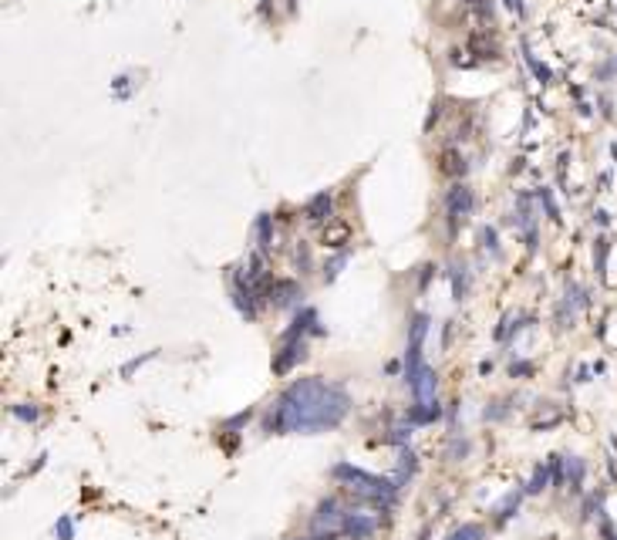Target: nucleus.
I'll use <instances>...</instances> for the list:
<instances>
[{"label":"nucleus","instance_id":"obj_17","mask_svg":"<svg viewBox=\"0 0 617 540\" xmlns=\"http://www.w3.org/2000/svg\"><path fill=\"white\" fill-rule=\"evenodd\" d=\"M317 540H334V537H331V534H328V537H317Z\"/></svg>","mask_w":617,"mask_h":540},{"label":"nucleus","instance_id":"obj_14","mask_svg":"<svg viewBox=\"0 0 617 540\" xmlns=\"http://www.w3.org/2000/svg\"><path fill=\"white\" fill-rule=\"evenodd\" d=\"M482 240H486V247L496 250V230H482Z\"/></svg>","mask_w":617,"mask_h":540},{"label":"nucleus","instance_id":"obj_12","mask_svg":"<svg viewBox=\"0 0 617 540\" xmlns=\"http://www.w3.org/2000/svg\"><path fill=\"white\" fill-rule=\"evenodd\" d=\"M55 534H58L61 540H71V520H61L58 527H55Z\"/></svg>","mask_w":617,"mask_h":540},{"label":"nucleus","instance_id":"obj_7","mask_svg":"<svg viewBox=\"0 0 617 540\" xmlns=\"http://www.w3.org/2000/svg\"><path fill=\"white\" fill-rule=\"evenodd\" d=\"M439 173L442 176H463L465 173V159L459 149H445L442 155H439Z\"/></svg>","mask_w":617,"mask_h":540},{"label":"nucleus","instance_id":"obj_15","mask_svg":"<svg viewBox=\"0 0 617 540\" xmlns=\"http://www.w3.org/2000/svg\"><path fill=\"white\" fill-rule=\"evenodd\" d=\"M20 419H38V408H14Z\"/></svg>","mask_w":617,"mask_h":540},{"label":"nucleus","instance_id":"obj_5","mask_svg":"<svg viewBox=\"0 0 617 540\" xmlns=\"http://www.w3.org/2000/svg\"><path fill=\"white\" fill-rule=\"evenodd\" d=\"M375 527H378V523L371 520V517H361V513H351V517L344 520V530H347V534H351L354 540L371 537V534H375Z\"/></svg>","mask_w":617,"mask_h":540},{"label":"nucleus","instance_id":"obj_4","mask_svg":"<svg viewBox=\"0 0 617 540\" xmlns=\"http://www.w3.org/2000/svg\"><path fill=\"white\" fill-rule=\"evenodd\" d=\"M297 358H304V341L297 345V338H287V348H284V355H277V362H273V371H277V375L290 371V365H293Z\"/></svg>","mask_w":617,"mask_h":540},{"label":"nucleus","instance_id":"obj_3","mask_svg":"<svg viewBox=\"0 0 617 540\" xmlns=\"http://www.w3.org/2000/svg\"><path fill=\"white\" fill-rule=\"evenodd\" d=\"M321 243H324L328 250L347 247V243H351V223H344V220H328L324 230H321Z\"/></svg>","mask_w":617,"mask_h":540},{"label":"nucleus","instance_id":"obj_8","mask_svg":"<svg viewBox=\"0 0 617 540\" xmlns=\"http://www.w3.org/2000/svg\"><path fill=\"white\" fill-rule=\"evenodd\" d=\"M304 213H307L310 223H324V220L331 216V193H317L307 203V210H304Z\"/></svg>","mask_w":617,"mask_h":540},{"label":"nucleus","instance_id":"obj_16","mask_svg":"<svg viewBox=\"0 0 617 540\" xmlns=\"http://www.w3.org/2000/svg\"><path fill=\"white\" fill-rule=\"evenodd\" d=\"M506 3H509V7L516 10V14H523V3H520V0H506Z\"/></svg>","mask_w":617,"mask_h":540},{"label":"nucleus","instance_id":"obj_9","mask_svg":"<svg viewBox=\"0 0 617 540\" xmlns=\"http://www.w3.org/2000/svg\"><path fill=\"white\" fill-rule=\"evenodd\" d=\"M469 48H472V51H482V58H496V44H493V41H486V38H479V34L469 41Z\"/></svg>","mask_w":617,"mask_h":540},{"label":"nucleus","instance_id":"obj_13","mask_svg":"<svg viewBox=\"0 0 617 540\" xmlns=\"http://www.w3.org/2000/svg\"><path fill=\"white\" fill-rule=\"evenodd\" d=\"M543 483H546V469H540V473H537V476H533V486H530V490H533V493H537V490H540Z\"/></svg>","mask_w":617,"mask_h":540},{"label":"nucleus","instance_id":"obj_2","mask_svg":"<svg viewBox=\"0 0 617 540\" xmlns=\"http://www.w3.org/2000/svg\"><path fill=\"white\" fill-rule=\"evenodd\" d=\"M334 480H347L351 483V490H358V493H368V497H378V500H391L395 497V483L391 480H378V476H371L365 469H354V466H334Z\"/></svg>","mask_w":617,"mask_h":540},{"label":"nucleus","instance_id":"obj_1","mask_svg":"<svg viewBox=\"0 0 617 540\" xmlns=\"http://www.w3.org/2000/svg\"><path fill=\"white\" fill-rule=\"evenodd\" d=\"M347 395L341 385H331L324 378H300L277 399L267 415L270 432H314L331 429L347 415Z\"/></svg>","mask_w":617,"mask_h":540},{"label":"nucleus","instance_id":"obj_10","mask_svg":"<svg viewBox=\"0 0 617 540\" xmlns=\"http://www.w3.org/2000/svg\"><path fill=\"white\" fill-rule=\"evenodd\" d=\"M479 537H482L479 527H463V530H456L449 540H479Z\"/></svg>","mask_w":617,"mask_h":540},{"label":"nucleus","instance_id":"obj_6","mask_svg":"<svg viewBox=\"0 0 617 540\" xmlns=\"http://www.w3.org/2000/svg\"><path fill=\"white\" fill-rule=\"evenodd\" d=\"M469 210H472V193H469L465 186H456V190L449 193V213H452V220L465 216Z\"/></svg>","mask_w":617,"mask_h":540},{"label":"nucleus","instance_id":"obj_11","mask_svg":"<svg viewBox=\"0 0 617 540\" xmlns=\"http://www.w3.org/2000/svg\"><path fill=\"white\" fill-rule=\"evenodd\" d=\"M256 230H260V240H263V247H270V216H260Z\"/></svg>","mask_w":617,"mask_h":540}]
</instances>
